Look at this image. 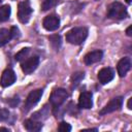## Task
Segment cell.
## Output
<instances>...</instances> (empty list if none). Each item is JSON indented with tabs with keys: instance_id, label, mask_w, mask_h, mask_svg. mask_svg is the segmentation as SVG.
<instances>
[{
	"instance_id": "obj_1",
	"label": "cell",
	"mask_w": 132,
	"mask_h": 132,
	"mask_svg": "<svg viewBox=\"0 0 132 132\" xmlns=\"http://www.w3.org/2000/svg\"><path fill=\"white\" fill-rule=\"evenodd\" d=\"M88 37V29L86 27H75L66 33V40L75 45L81 44Z\"/></svg>"
},
{
	"instance_id": "obj_2",
	"label": "cell",
	"mask_w": 132,
	"mask_h": 132,
	"mask_svg": "<svg viewBox=\"0 0 132 132\" xmlns=\"http://www.w3.org/2000/svg\"><path fill=\"white\" fill-rule=\"evenodd\" d=\"M127 15H128L127 9L122 3L118 2V1H114V2L109 4V6L107 8V16L109 19L123 20Z\"/></svg>"
},
{
	"instance_id": "obj_3",
	"label": "cell",
	"mask_w": 132,
	"mask_h": 132,
	"mask_svg": "<svg viewBox=\"0 0 132 132\" xmlns=\"http://www.w3.org/2000/svg\"><path fill=\"white\" fill-rule=\"evenodd\" d=\"M68 98V93L65 89L62 88H57L54 89L51 96H50V102L54 108L60 107Z\"/></svg>"
},
{
	"instance_id": "obj_4",
	"label": "cell",
	"mask_w": 132,
	"mask_h": 132,
	"mask_svg": "<svg viewBox=\"0 0 132 132\" xmlns=\"http://www.w3.org/2000/svg\"><path fill=\"white\" fill-rule=\"evenodd\" d=\"M32 14V7L28 0L22 1L18 5V19L21 23L26 24L29 22Z\"/></svg>"
},
{
	"instance_id": "obj_5",
	"label": "cell",
	"mask_w": 132,
	"mask_h": 132,
	"mask_svg": "<svg viewBox=\"0 0 132 132\" xmlns=\"http://www.w3.org/2000/svg\"><path fill=\"white\" fill-rule=\"evenodd\" d=\"M42 93H43V90L42 89H37V90H34L32 92L29 93V95L27 96L26 100H25V103H24V110L25 111H28L30 110L33 106H35L38 101L40 100L41 96H42Z\"/></svg>"
},
{
	"instance_id": "obj_6",
	"label": "cell",
	"mask_w": 132,
	"mask_h": 132,
	"mask_svg": "<svg viewBox=\"0 0 132 132\" xmlns=\"http://www.w3.org/2000/svg\"><path fill=\"white\" fill-rule=\"evenodd\" d=\"M38 64H39V58L37 56H33L23 60L21 63V68L25 74H30L37 68Z\"/></svg>"
},
{
	"instance_id": "obj_7",
	"label": "cell",
	"mask_w": 132,
	"mask_h": 132,
	"mask_svg": "<svg viewBox=\"0 0 132 132\" xmlns=\"http://www.w3.org/2000/svg\"><path fill=\"white\" fill-rule=\"evenodd\" d=\"M122 104H123V98L122 97H114L100 110L99 114L103 116V114L110 113V112H113L116 110H119V109H121Z\"/></svg>"
},
{
	"instance_id": "obj_8",
	"label": "cell",
	"mask_w": 132,
	"mask_h": 132,
	"mask_svg": "<svg viewBox=\"0 0 132 132\" xmlns=\"http://www.w3.org/2000/svg\"><path fill=\"white\" fill-rule=\"evenodd\" d=\"M43 28L47 31H55L60 27V18L57 14H50L43 19Z\"/></svg>"
},
{
	"instance_id": "obj_9",
	"label": "cell",
	"mask_w": 132,
	"mask_h": 132,
	"mask_svg": "<svg viewBox=\"0 0 132 132\" xmlns=\"http://www.w3.org/2000/svg\"><path fill=\"white\" fill-rule=\"evenodd\" d=\"M16 79L15 73L12 69H5L1 75V79H0V85L3 88H7L9 86H11Z\"/></svg>"
},
{
	"instance_id": "obj_10",
	"label": "cell",
	"mask_w": 132,
	"mask_h": 132,
	"mask_svg": "<svg viewBox=\"0 0 132 132\" xmlns=\"http://www.w3.org/2000/svg\"><path fill=\"white\" fill-rule=\"evenodd\" d=\"M103 57V52L101 50H95L92 51L90 53H88L85 58H84V62L86 65H92L94 63L99 62Z\"/></svg>"
},
{
	"instance_id": "obj_11",
	"label": "cell",
	"mask_w": 132,
	"mask_h": 132,
	"mask_svg": "<svg viewBox=\"0 0 132 132\" xmlns=\"http://www.w3.org/2000/svg\"><path fill=\"white\" fill-rule=\"evenodd\" d=\"M92 93L91 92H82L80 93L78 97V106L80 108L89 109L93 106V100H92Z\"/></svg>"
},
{
	"instance_id": "obj_12",
	"label": "cell",
	"mask_w": 132,
	"mask_h": 132,
	"mask_svg": "<svg viewBox=\"0 0 132 132\" xmlns=\"http://www.w3.org/2000/svg\"><path fill=\"white\" fill-rule=\"evenodd\" d=\"M113 76H114L113 70L111 68H109V67L102 68L98 72V79H99V82L102 84V85H105V84L109 82L110 80H112Z\"/></svg>"
},
{
	"instance_id": "obj_13",
	"label": "cell",
	"mask_w": 132,
	"mask_h": 132,
	"mask_svg": "<svg viewBox=\"0 0 132 132\" xmlns=\"http://www.w3.org/2000/svg\"><path fill=\"white\" fill-rule=\"evenodd\" d=\"M131 68V60L130 58L128 57H125V58H122L119 63H118V66H117V69H118V73L121 77L125 76L127 74V72L130 70Z\"/></svg>"
},
{
	"instance_id": "obj_14",
	"label": "cell",
	"mask_w": 132,
	"mask_h": 132,
	"mask_svg": "<svg viewBox=\"0 0 132 132\" xmlns=\"http://www.w3.org/2000/svg\"><path fill=\"white\" fill-rule=\"evenodd\" d=\"M24 127L26 130L30 131V132H38L41 130L42 128V124L36 120L33 119H28L24 121Z\"/></svg>"
},
{
	"instance_id": "obj_15",
	"label": "cell",
	"mask_w": 132,
	"mask_h": 132,
	"mask_svg": "<svg viewBox=\"0 0 132 132\" xmlns=\"http://www.w3.org/2000/svg\"><path fill=\"white\" fill-rule=\"evenodd\" d=\"M11 39H12V37H11L10 30L4 29V28L0 29V47L5 45L6 43H8Z\"/></svg>"
},
{
	"instance_id": "obj_16",
	"label": "cell",
	"mask_w": 132,
	"mask_h": 132,
	"mask_svg": "<svg viewBox=\"0 0 132 132\" xmlns=\"http://www.w3.org/2000/svg\"><path fill=\"white\" fill-rule=\"evenodd\" d=\"M10 12H11V9L8 4L1 6L0 7V23L8 21V19L10 16Z\"/></svg>"
},
{
	"instance_id": "obj_17",
	"label": "cell",
	"mask_w": 132,
	"mask_h": 132,
	"mask_svg": "<svg viewBox=\"0 0 132 132\" xmlns=\"http://www.w3.org/2000/svg\"><path fill=\"white\" fill-rule=\"evenodd\" d=\"M84 76H85V73L84 72H76V73H73V75H72V77H71V87H72V89L73 88H76L78 85H79V82L82 80V78H84Z\"/></svg>"
},
{
	"instance_id": "obj_18",
	"label": "cell",
	"mask_w": 132,
	"mask_h": 132,
	"mask_svg": "<svg viewBox=\"0 0 132 132\" xmlns=\"http://www.w3.org/2000/svg\"><path fill=\"white\" fill-rule=\"evenodd\" d=\"M59 0H43V2L41 3V10L42 11H46L53 7H55L58 4Z\"/></svg>"
},
{
	"instance_id": "obj_19",
	"label": "cell",
	"mask_w": 132,
	"mask_h": 132,
	"mask_svg": "<svg viewBox=\"0 0 132 132\" xmlns=\"http://www.w3.org/2000/svg\"><path fill=\"white\" fill-rule=\"evenodd\" d=\"M29 53H30V48H29V47H24V48H22L19 53H16V54H15V56H14L15 61L22 62L23 60H25V58L28 56V54H29Z\"/></svg>"
},
{
	"instance_id": "obj_20",
	"label": "cell",
	"mask_w": 132,
	"mask_h": 132,
	"mask_svg": "<svg viewBox=\"0 0 132 132\" xmlns=\"http://www.w3.org/2000/svg\"><path fill=\"white\" fill-rule=\"evenodd\" d=\"M50 41H51V44L53 45V47L56 51H58L60 48V46H61V38H60L59 35L56 34V35L50 36Z\"/></svg>"
},
{
	"instance_id": "obj_21",
	"label": "cell",
	"mask_w": 132,
	"mask_h": 132,
	"mask_svg": "<svg viewBox=\"0 0 132 132\" xmlns=\"http://www.w3.org/2000/svg\"><path fill=\"white\" fill-rule=\"evenodd\" d=\"M58 130L61 132H69V131H71V126L66 122H61L58 127Z\"/></svg>"
},
{
	"instance_id": "obj_22",
	"label": "cell",
	"mask_w": 132,
	"mask_h": 132,
	"mask_svg": "<svg viewBox=\"0 0 132 132\" xmlns=\"http://www.w3.org/2000/svg\"><path fill=\"white\" fill-rule=\"evenodd\" d=\"M8 110L7 109H1L0 110V121H5L8 119Z\"/></svg>"
},
{
	"instance_id": "obj_23",
	"label": "cell",
	"mask_w": 132,
	"mask_h": 132,
	"mask_svg": "<svg viewBox=\"0 0 132 132\" xmlns=\"http://www.w3.org/2000/svg\"><path fill=\"white\" fill-rule=\"evenodd\" d=\"M10 33H11V37L12 38H16L20 36V31L16 27H11L10 28Z\"/></svg>"
},
{
	"instance_id": "obj_24",
	"label": "cell",
	"mask_w": 132,
	"mask_h": 132,
	"mask_svg": "<svg viewBox=\"0 0 132 132\" xmlns=\"http://www.w3.org/2000/svg\"><path fill=\"white\" fill-rule=\"evenodd\" d=\"M7 102L9 103V105H10V106L14 107V106H16V105L19 104V102H20V99H19V97L16 96V97H13V98L9 99V100H8Z\"/></svg>"
},
{
	"instance_id": "obj_25",
	"label": "cell",
	"mask_w": 132,
	"mask_h": 132,
	"mask_svg": "<svg viewBox=\"0 0 132 132\" xmlns=\"http://www.w3.org/2000/svg\"><path fill=\"white\" fill-rule=\"evenodd\" d=\"M131 29H132V26H129V27L127 28V30H126V34H127L128 36H132V32H131Z\"/></svg>"
},
{
	"instance_id": "obj_26",
	"label": "cell",
	"mask_w": 132,
	"mask_h": 132,
	"mask_svg": "<svg viewBox=\"0 0 132 132\" xmlns=\"http://www.w3.org/2000/svg\"><path fill=\"white\" fill-rule=\"evenodd\" d=\"M131 101H132V98H129L128 103H127V107H128L129 109H132V107H131Z\"/></svg>"
},
{
	"instance_id": "obj_27",
	"label": "cell",
	"mask_w": 132,
	"mask_h": 132,
	"mask_svg": "<svg viewBox=\"0 0 132 132\" xmlns=\"http://www.w3.org/2000/svg\"><path fill=\"white\" fill-rule=\"evenodd\" d=\"M0 131H9V130H8L7 128H3V127H1V128H0Z\"/></svg>"
},
{
	"instance_id": "obj_28",
	"label": "cell",
	"mask_w": 132,
	"mask_h": 132,
	"mask_svg": "<svg viewBox=\"0 0 132 132\" xmlns=\"http://www.w3.org/2000/svg\"><path fill=\"white\" fill-rule=\"evenodd\" d=\"M131 1H132V0H126V2H127L128 4H130V3H131Z\"/></svg>"
},
{
	"instance_id": "obj_29",
	"label": "cell",
	"mask_w": 132,
	"mask_h": 132,
	"mask_svg": "<svg viewBox=\"0 0 132 132\" xmlns=\"http://www.w3.org/2000/svg\"><path fill=\"white\" fill-rule=\"evenodd\" d=\"M96 1H98V0H96Z\"/></svg>"
},
{
	"instance_id": "obj_30",
	"label": "cell",
	"mask_w": 132,
	"mask_h": 132,
	"mask_svg": "<svg viewBox=\"0 0 132 132\" xmlns=\"http://www.w3.org/2000/svg\"><path fill=\"white\" fill-rule=\"evenodd\" d=\"M0 2H1V0H0Z\"/></svg>"
}]
</instances>
